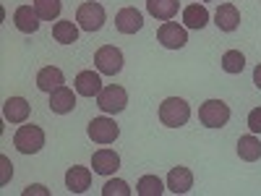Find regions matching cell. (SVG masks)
Wrapping results in <instances>:
<instances>
[{
	"instance_id": "12",
	"label": "cell",
	"mask_w": 261,
	"mask_h": 196,
	"mask_svg": "<svg viewBox=\"0 0 261 196\" xmlns=\"http://www.w3.org/2000/svg\"><path fill=\"white\" fill-rule=\"evenodd\" d=\"M39 21L42 18L37 16V11L32 6H18L13 11V24H16L18 32H24V34H34L39 29Z\"/></svg>"
},
{
	"instance_id": "30",
	"label": "cell",
	"mask_w": 261,
	"mask_h": 196,
	"mask_svg": "<svg viewBox=\"0 0 261 196\" xmlns=\"http://www.w3.org/2000/svg\"><path fill=\"white\" fill-rule=\"evenodd\" d=\"M253 84H256L258 89H261V63H258L256 68H253Z\"/></svg>"
},
{
	"instance_id": "3",
	"label": "cell",
	"mask_w": 261,
	"mask_h": 196,
	"mask_svg": "<svg viewBox=\"0 0 261 196\" xmlns=\"http://www.w3.org/2000/svg\"><path fill=\"white\" fill-rule=\"evenodd\" d=\"M199 120H201L206 128H222V126L230 120V107H227V102H222V100H206V102L199 107Z\"/></svg>"
},
{
	"instance_id": "9",
	"label": "cell",
	"mask_w": 261,
	"mask_h": 196,
	"mask_svg": "<svg viewBox=\"0 0 261 196\" xmlns=\"http://www.w3.org/2000/svg\"><path fill=\"white\" fill-rule=\"evenodd\" d=\"M92 167L97 176H113V173L120 167V157L115 149H97L92 155Z\"/></svg>"
},
{
	"instance_id": "4",
	"label": "cell",
	"mask_w": 261,
	"mask_h": 196,
	"mask_svg": "<svg viewBox=\"0 0 261 196\" xmlns=\"http://www.w3.org/2000/svg\"><path fill=\"white\" fill-rule=\"evenodd\" d=\"M76 24L84 32H99L105 24V8L99 3H94V0H86L76 11Z\"/></svg>"
},
{
	"instance_id": "17",
	"label": "cell",
	"mask_w": 261,
	"mask_h": 196,
	"mask_svg": "<svg viewBox=\"0 0 261 196\" xmlns=\"http://www.w3.org/2000/svg\"><path fill=\"white\" fill-rule=\"evenodd\" d=\"M73 84H76V92H79L81 97H97V94L102 92V79H99V74H94V71H81Z\"/></svg>"
},
{
	"instance_id": "11",
	"label": "cell",
	"mask_w": 261,
	"mask_h": 196,
	"mask_svg": "<svg viewBox=\"0 0 261 196\" xmlns=\"http://www.w3.org/2000/svg\"><path fill=\"white\" fill-rule=\"evenodd\" d=\"M115 27H118L120 34H136V32L144 27V18H141V13H139L136 8L128 6V8H120V11H118Z\"/></svg>"
},
{
	"instance_id": "15",
	"label": "cell",
	"mask_w": 261,
	"mask_h": 196,
	"mask_svg": "<svg viewBox=\"0 0 261 196\" xmlns=\"http://www.w3.org/2000/svg\"><path fill=\"white\" fill-rule=\"evenodd\" d=\"M167 188L172 193H188L193 188V173L188 167H183V165L172 167L170 176H167Z\"/></svg>"
},
{
	"instance_id": "18",
	"label": "cell",
	"mask_w": 261,
	"mask_h": 196,
	"mask_svg": "<svg viewBox=\"0 0 261 196\" xmlns=\"http://www.w3.org/2000/svg\"><path fill=\"white\" fill-rule=\"evenodd\" d=\"M3 115L8 123H24L29 118V102L24 97H8L3 105Z\"/></svg>"
},
{
	"instance_id": "16",
	"label": "cell",
	"mask_w": 261,
	"mask_h": 196,
	"mask_svg": "<svg viewBox=\"0 0 261 196\" xmlns=\"http://www.w3.org/2000/svg\"><path fill=\"white\" fill-rule=\"evenodd\" d=\"M73 107H76V94H73V89H68L65 84L50 94V110H53V113L65 115V113H71Z\"/></svg>"
},
{
	"instance_id": "10",
	"label": "cell",
	"mask_w": 261,
	"mask_h": 196,
	"mask_svg": "<svg viewBox=\"0 0 261 196\" xmlns=\"http://www.w3.org/2000/svg\"><path fill=\"white\" fill-rule=\"evenodd\" d=\"M89 186H92V170L89 167H81V165L68 167V173H65V188L71 193H84Z\"/></svg>"
},
{
	"instance_id": "25",
	"label": "cell",
	"mask_w": 261,
	"mask_h": 196,
	"mask_svg": "<svg viewBox=\"0 0 261 196\" xmlns=\"http://www.w3.org/2000/svg\"><path fill=\"white\" fill-rule=\"evenodd\" d=\"M162 191H165V186H162V181L157 176H144L139 181V186H136V193L139 196H160Z\"/></svg>"
},
{
	"instance_id": "29",
	"label": "cell",
	"mask_w": 261,
	"mask_h": 196,
	"mask_svg": "<svg viewBox=\"0 0 261 196\" xmlns=\"http://www.w3.org/2000/svg\"><path fill=\"white\" fill-rule=\"evenodd\" d=\"M32 193H42V196H47V188H45V186H29V188H24V196H32Z\"/></svg>"
},
{
	"instance_id": "6",
	"label": "cell",
	"mask_w": 261,
	"mask_h": 196,
	"mask_svg": "<svg viewBox=\"0 0 261 196\" xmlns=\"http://www.w3.org/2000/svg\"><path fill=\"white\" fill-rule=\"evenodd\" d=\"M94 65L97 71L105 74V76H115L123 71V53L115 47V45H105L94 53Z\"/></svg>"
},
{
	"instance_id": "14",
	"label": "cell",
	"mask_w": 261,
	"mask_h": 196,
	"mask_svg": "<svg viewBox=\"0 0 261 196\" xmlns=\"http://www.w3.org/2000/svg\"><path fill=\"white\" fill-rule=\"evenodd\" d=\"M63 84H65V76H63L60 68H55V65H47V68H42V71L37 74V89H39V92L53 94L55 89H60Z\"/></svg>"
},
{
	"instance_id": "31",
	"label": "cell",
	"mask_w": 261,
	"mask_h": 196,
	"mask_svg": "<svg viewBox=\"0 0 261 196\" xmlns=\"http://www.w3.org/2000/svg\"><path fill=\"white\" fill-rule=\"evenodd\" d=\"M204 3H206V0H204Z\"/></svg>"
},
{
	"instance_id": "23",
	"label": "cell",
	"mask_w": 261,
	"mask_h": 196,
	"mask_svg": "<svg viewBox=\"0 0 261 196\" xmlns=\"http://www.w3.org/2000/svg\"><path fill=\"white\" fill-rule=\"evenodd\" d=\"M222 71L225 74H241L243 68H246V58H243V53L241 50H227L225 55H222Z\"/></svg>"
},
{
	"instance_id": "1",
	"label": "cell",
	"mask_w": 261,
	"mask_h": 196,
	"mask_svg": "<svg viewBox=\"0 0 261 196\" xmlns=\"http://www.w3.org/2000/svg\"><path fill=\"white\" fill-rule=\"evenodd\" d=\"M188 118H191V107L180 97H167L160 105V120L167 128H180V126L188 123Z\"/></svg>"
},
{
	"instance_id": "22",
	"label": "cell",
	"mask_w": 261,
	"mask_h": 196,
	"mask_svg": "<svg viewBox=\"0 0 261 196\" xmlns=\"http://www.w3.org/2000/svg\"><path fill=\"white\" fill-rule=\"evenodd\" d=\"M53 37H55V42H60V45H73V42L79 39V24H73V21H55Z\"/></svg>"
},
{
	"instance_id": "26",
	"label": "cell",
	"mask_w": 261,
	"mask_h": 196,
	"mask_svg": "<svg viewBox=\"0 0 261 196\" xmlns=\"http://www.w3.org/2000/svg\"><path fill=\"white\" fill-rule=\"evenodd\" d=\"M130 196V188H128V183L125 181H107L105 186H102V196Z\"/></svg>"
},
{
	"instance_id": "5",
	"label": "cell",
	"mask_w": 261,
	"mask_h": 196,
	"mask_svg": "<svg viewBox=\"0 0 261 196\" xmlns=\"http://www.w3.org/2000/svg\"><path fill=\"white\" fill-rule=\"evenodd\" d=\"M97 105H99V110L102 113H123L125 110V105H128V94L123 86L118 84H110V86H102V92L97 94Z\"/></svg>"
},
{
	"instance_id": "24",
	"label": "cell",
	"mask_w": 261,
	"mask_h": 196,
	"mask_svg": "<svg viewBox=\"0 0 261 196\" xmlns=\"http://www.w3.org/2000/svg\"><path fill=\"white\" fill-rule=\"evenodd\" d=\"M34 11L42 21H53L60 16V0H34Z\"/></svg>"
},
{
	"instance_id": "8",
	"label": "cell",
	"mask_w": 261,
	"mask_h": 196,
	"mask_svg": "<svg viewBox=\"0 0 261 196\" xmlns=\"http://www.w3.org/2000/svg\"><path fill=\"white\" fill-rule=\"evenodd\" d=\"M86 134H89V139L97 141V144H113L120 136V128L110 118H94L89 123V128H86Z\"/></svg>"
},
{
	"instance_id": "20",
	"label": "cell",
	"mask_w": 261,
	"mask_h": 196,
	"mask_svg": "<svg viewBox=\"0 0 261 196\" xmlns=\"http://www.w3.org/2000/svg\"><path fill=\"white\" fill-rule=\"evenodd\" d=\"M183 21H186L188 29H204L209 24V11L204 6H199V3L186 6L183 8Z\"/></svg>"
},
{
	"instance_id": "7",
	"label": "cell",
	"mask_w": 261,
	"mask_h": 196,
	"mask_svg": "<svg viewBox=\"0 0 261 196\" xmlns=\"http://www.w3.org/2000/svg\"><path fill=\"white\" fill-rule=\"evenodd\" d=\"M157 39L167 50H180L188 42V32H186V27L178 24V21H165V24L157 29Z\"/></svg>"
},
{
	"instance_id": "13",
	"label": "cell",
	"mask_w": 261,
	"mask_h": 196,
	"mask_svg": "<svg viewBox=\"0 0 261 196\" xmlns=\"http://www.w3.org/2000/svg\"><path fill=\"white\" fill-rule=\"evenodd\" d=\"M214 24L222 32H235L238 27H241V11H238L232 3H222L214 13Z\"/></svg>"
},
{
	"instance_id": "27",
	"label": "cell",
	"mask_w": 261,
	"mask_h": 196,
	"mask_svg": "<svg viewBox=\"0 0 261 196\" xmlns=\"http://www.w3.org/2000/svg\"><path fill=\"white\" fill-rule=\"evenodd\" d=\"M248 128L253 131V134H261V107H253V110L248 113Z\"/></svg>"
},
{
	"instance_id": "28",
	"label": "cell",
	"mask_w": 261,
	"mask_h": 196,
	"mask_svg": "<svg viewBox=\"0 0 261 196\" xmlns=\"http://www.w3.org/2000/svg\"><path fill=\"white\" fill-rule=\"evenodd\" d=\"M0 167H3V176H0V186H6V183L11 181V176H13V165H11L8 157H0Z\"/></svg>"
},
{
	"instance_id": "2",
	"label": "cell",
	"mask_w": 261,
	"mask_h": 196,
	"mask_svg": "<svg viewBox=\"0 0 261 196\" xmlns=\"http://www.w3.org/2000/svg\"><path fill=\"white\" fill-rule=\"evenodd\" d=\"M13 146L21 152V155H37V152L45 146V131L39 126L29 123V126H21L13 136Z\"/></svg>"
},
{
	"instance_id": "19",
	"label": "cell",
	"mask_w": 261,
	"mask_h": 196,
	"mask_svg": "<svg viewBox=\"0 0 261 196\" xmlns=\"http://www.w3.org/2000/svg\"><path fill=\"white\" fill-rule=\"evenodd\" d=\"M178 8H180V0H146V11L157 21H170L178 13Z\"/></svg>"
},
{
	"instance_id": "21",
	"label": "cell",
	"mask_w": 261,
	"mask_h": 196,
	"mask_svg": "<svg viewBox=\"0 0 261 196\" xmlns=\"http://www.w3.org/2000/svg\"><path fill=\"white\" fill-rule=\"evenodd\" d=\"M238 155H241V160H246V162H256L261 157V141L253 134L241 136L238 139Z\"/></svg>"
}]
</instances>
